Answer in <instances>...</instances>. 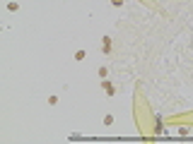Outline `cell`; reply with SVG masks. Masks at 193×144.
Masks as SVG:
<instances>
[{"label": "cell", "mask_w": 193, "mask_h": 144, "mask_svg": "<svg viewBox=\"0 0 193 144\" xmlns=\"http://www.w3.org/2000/svg\"><path fill=\"white\" fill-rule=\"evenodd\" d=\"M109 51H111V38L104 36V53H109Z\"/></svg>", "instance_id": "2"}, {"label": "cell", "mask_w": 193, "mask_h": 144, "mask_svg": "<svg viewBox=\"0 0 193 144\" xmlns=\"http://www.w3.org/2000/svg\"><path fill=\"white\" fill-rule=\"evenodd\" d=\"M104 91H106L109 96H114V94H116V89H114V87H111L109 82H104Z\"/></svg>", "instance_id": "1"}, {"label": "cell", "mask_w": 193, "mask_h": 144, "mask_svg": "<svg viewBox=\"0 0 193 144\" xmlns=\"http://www.w3.org/2000/svg\"><path fill=\"white\" fill-rule=\"evenodd\" d=\"M111 2H114V5H123V0H111Z\"/></svg>", "instance_id": "3"}]
</instances>
